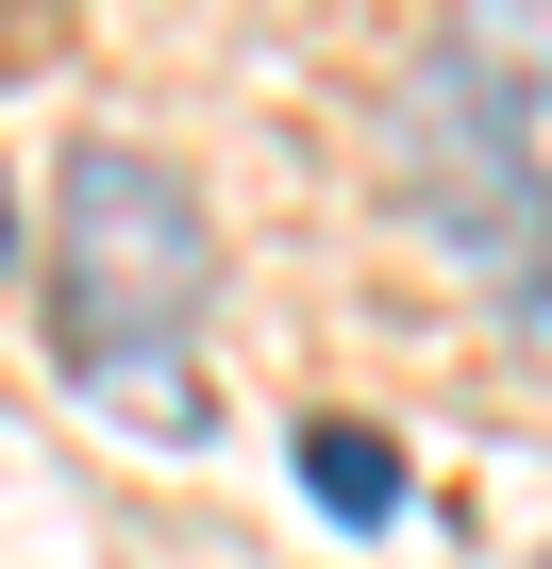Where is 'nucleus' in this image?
Listing matches in <instances>:
<instances>
[{
    "instance_id": "obj_4",
    "label": "nucleus",
    "mask_w": 552,
    "mask_h": 569,
    "mask_svg": "<svg viewBox=\"0 0 552 569\" xmlns=\"http://www.w3.org/2000/svg\"><path fill=\"white\" fill-rule=\"evenodd\" d=\"M502 302H519V352H535V369H552V234H535V268H519V284H502Z\"/></svg>"
},
{
    "instance_id": "obj_2",
    "label": "nucleus",
    "mask_w": 552,
    "mask_h": 569,
    "mask_svg": "<svg viewBox=\"0 0 552 569\" xmlns=\"http://www.w3.org/2000/svg\"><path fill=\"white\" fill-rule=\"evenodd\" d=\"M419 68H435V84L502 134V168L552 201V0H452Z\"/></svg>"
},
{
    "instance_id": "obj_5",
    "label": "nucleus",
    "mask_w": 552,
    "mask_h": 569,
    "mask_svg": "<svg viewBox=\"0 0 552 569\" xmlns=\"http://www.w3.org/2000/svg\"><path fill=\"white\" fill-rule=\"evenodd\" d=\"M0 251H18V184H0Z\"/></svg>"
},
{
    "instance_id": "obj_1",
    "label": "nucleus",
    "mask_w": 552,
    "mask_h": 569,
    "mask_svg": "<svg viewBox=\"0 0 552 569\" xmlns=\"http://www.w3.org/2000/svg\"><path fill=\"white\" fill-rule=\"evenodd\" d=\"M201 319H218V218H201V184L168 151H134V134H84L68 151V201H51V352L84 386H118V402L168 419L151 369Z\"/></svg>"
},
{
    "instance_id": "obj_3",
    "label": "nucleus",
    "mask_w": 552,
    "mask_h": 569,
    "mask_svg": "<svg viewBox=\"0 0 552 569\" xmlns=\"http://www.w3.org/2000/svg\"><path fill=\"white\" fill-rule=\"evenodd\" d=\"M302 486L335 502V536H385L402 519V436L385 419H302Z\"/></svg>"
}]
</instances>
